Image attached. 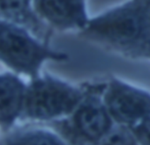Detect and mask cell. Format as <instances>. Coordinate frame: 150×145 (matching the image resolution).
Masks as SVG:
<instances>
[{"label": "cell", "instance_id": "1", "mask_svg": "<svg viewBox=\"0 0 150 145\" xmlns=\"http://www.w3.org/2000/svg\"><path fill=\"white\" fill-rule=\"evenodd\" d=\"M81 34L127 57L150 58V29L135 0L89 20Z\"/></svg>", "mask_w": 150, "mask_h": 145}, {"label": "cell", "instance_id": "2", "mask_svg": "<svg viewBox=\"0 0 150 145\" xmlns=\"http://www.w3.org/2000/svg\"><path fill=\"white\" fill-rule=\"evenodd\" d=\"M67 59L66 54L40 43L23 27L0 19V61L13 69L35 78L44 61Z\"/></svg>", "mask_w": 150, "mask_h": 145}, {"label": "cell", "instance_id": "3", "mask_svg": "<svg viewBox=\"0 0 150 145\" xmlns=\"http://www.w3.org/2000/svg\"><path fill=\"white\" fill-rule=\"evenodd\" d=\"M86 91L50 76L37 77L26 90L22 111L28 117L37 120L65 115L79 106Z\"/></svg>", "mask_w": 150, "mask_h": 145}, {"label": "cell", "instance_id": "4", "mask_svg": "<svg viewBox=\"0 0 150 145\" xmlns=\"http://www.w3.org/2000/svg\"><path fill=\"white\" fill-rule=\"evenodd\" d=\"M104 85L87 86L86 94L71 117L61 123L62 131L74 143L96 145L111 128L106 106L99 98Z\"/></svg>", "mask_w": 150, "mask_h": 145}, {"label": "cell", "instance_id": "5", "mask_svg": "<svg viewBox=\"0 0 150 145\" xmlns=\"http://www.w3.org/2000/svg\"><path fill=\"white\" fill-rule=\"evenodd\" d=\"M104 103L119 123L133 125L150 117V94L116 78L106 88Z\"/></svg>", "mask_w": 150, "mask_h": 145}, {"label": "cell", "instance_id": "6", "mask_svg": "<svg viewBox=\"0 0 150 145\" xmlns=\"http://www.w3.org/2000/svg\"><path fill=\"white\" fill-rule=\"evenodd\" d=\"M35 13L61 30H83L89 20L86 0H34Z\"/></svg>", "mask_w": 150, "mask_h": 145}, {"label": "cell", "instance_id": "7", "mask_svg": "<svg viewBox=\"0 0 150 145\" xmlns=\"http://www.w3.org/2000/svg\"><path fill=\"white\" fill-rule=\"evenodd\" d=\"M26 86L12 74L0 75V125L8 127L23 110Z\"/></svg>", "mask_w": 150, "mask_h": 145}, {"label": "cell", "instance_id": "8", "mask_svg": "<svg viewBox=\"0 0 150 145\" xmlns=\"http://www.w3.org/2000/svg\"><path fill=\"white\" fill-rule=\"evenodd\" d=\"M0 18L42 34V24L30 6V0H0Z\"/></svg>", "mask_w": 150, "mask_h": 145}, {"label": "cell", "instance_id": "9", "mask_svg": "<svg viewBox=\"0 0 150 145\" xmlns=\"http://www.w3.org/2000/svg\"><path fill=\"white\" fill-rule=\"evenodd\" d=\"M4 145H64V143L51 133L35 130L13 136Z\"/></svg>", "mask_w": 150, "mask_h": 145}, {"label": "cell", "instance_id": "10", "mask_svg": "<svg viewBox=\"0 0 150 145\" xmlns=\"http://www.w3.org/2000/svg\"><path fill=\"white\" fill-rule=\"evenodd\" d=\"M96 145H138L134 134L125 127L110 128Z\"/></svg>", "mask_w": 150, "mask_h": 145}, {"label": "cell", "instance_id": "11", "mask_svg": "<svg viewBox=\"0 0 150 145\" xmlns=\"http://www.w3.org/2000/svg\"><path fill=\"white\" fill-rule=\"evenodd\" d=\"M132 130L140 145H150V117L137 123Z\"/></svg>", "mask_w": 150, "mask_h": 145}, {"label": "cell", "instance_id": "12", "mask_svg": "<svg viewBox=\"0 0 150 145\" xmlns=\"http://www.w3.org/2000/svg\"><path fill=\"white\" fill-rule=\"evenodd\" d=\"M138 4L142 16L150 29V0H135Z\"/></svg>", "mask_w": 150, "mask_h": 145}]
</instances>
